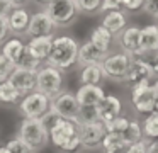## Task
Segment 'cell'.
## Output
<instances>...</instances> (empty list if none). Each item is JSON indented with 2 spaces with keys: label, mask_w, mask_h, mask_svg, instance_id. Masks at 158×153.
<instances>
[{
  "label": "cell",
  "mask_w": 158,
  "mask_h": 153,
  "mask_svg": "<svg viewBox=\"0 0 158 153\" xmlns=\"http://www.w3.org/2000/svg\"><path fill=\"white\" fill-rule=\"evenodd\" d=\"M155 26H156V29H158V17L155 19Z\"/></svg>",
  "instance_id": "cell-46"
},
{
  "label": "cell",
  "mask_w": 158,
  "mask_h": 153,
  "mask_svg": "<svg viewBox=\"0 0 158 153\" xmlns=\"http://www.w3.org/2000/svg\"><path fill=\"white\" fill-rule=\"evenodd\" d=\"M112 39H114V36L102 26H95L92 29V32H90V41L106 54H109V51H110Z\"/></svg>",
  "instance_id": "cell-23"
},
{
  "label": "cell",
  "mask_w": 158,
  "mask_h": 153,
  "mask_svg": "<svg viewBox=\"0 0 158 153\" xmlns=\"http://www.w3.org/2000/svg\"><path fill=\"white\" fill-rule=\"evenodd\" d=\"M49 109H51V99L38 90L22 95V99L19 100V112L24 119H43L49 112Z\"/></svg>",
  "instance_id": "cell-4"
},
{
  "label": "cell",
  "mask_w": 158,
  "mask_h": 153,
  "mask_svg": "<svg viewBox=\"0 0 158 153\" xmlns=\"http://www.w3.org/2000/svg\"><path fill=\"white\" fill-rule=\"evenodd\" d=\"M49 111H53L61 119H68V121H73L77 124L80 122L82 107L77 102L75 94H72V92H61L55 99H51V109Z\"/></svg>",
  "instance_id": "cell-8"
},
{
  "label": "cell",
  "mask_w": 158,
  "mask_h": 153,
  "mask_svg": "<svg viewBox=\"0 0 158 153\" xmlns=\"http://www.w3.org/2000/svg\"><path fill=\"white\" fill-rule=\"evenodd\" d=\"M94 112H95L97 121H100L102 124H107L112 119H116L117 116L123 114V102L116 95L106 94V97L94 107Z\"/></svg>",
  "instance_id": "cell-13"
},
{
  "label": "cell",
  "mask_w": 158,
  "mask_h": 153,
  "mask_svg": "<svg viewBox=\"0 0 158 153\" xmlns=\"http://www.w3.org/2000/svg\"><path fill=\"white\" fill-rule=\"evenodd\" d=\"M41 65H43L41 61L34 60V58H32L31 54H29L27 51L24 49V53H22L21 60L17 61V65H15V66H17V68H24V70H32V71H38Z\"/></svg>",
  "instance_id": "cell-30"
},
{
  "label": "cell",
  "mask_w": 158,
  "mask_h": 153,
  "mask_svg": "<svg viewBox=\"0 0 158 153\" xmlns=\"http://www.w3.org/2000/svg\"><path fill=\"white\" fill-rule=\"evenodd\" d=\"M80 148H82V143H80L78 134H75V136H72V138H70L61 148H60V151L61 153H78Z\"/></svg>",
  "instance_id": "cell-34"
},
{
  "label": "cell",
  "mask_w": 158,
  "mask_h": 153,
  "mask_svg": "<svg viewBox=\"0 0 158 153\" xmlns=\"http://www.w3.org/2000/svg\"><path fill=\"white\" fill-rule=\"evenodd\" d=\"M112 10H123L119 0H102L99 7V12L100 14H107V12H112Z\"/></svg>",
  "instance_id": "cell-36"
},
{
  "label": "cell",
  "mask_w": 158,
  "mask_h": 153,
  "mask_svg": "<svg viewBox=\"0 0 158 153\" xmlns=\"http://www.w3.org/2000/svg\"><path fill=\"white\" fill-rule=\"evenodd\" d=\"M124 153H148V139H141L138 143H133V145L126 146Z\"/></svg>",
  "instance_id": "cell-37"
},
{
  "label": "cell",
  "mask_w": 158,
  "mask_h": 153,
  "mask_svg": "<svg viewBox=\"0 0 158 153\" xmlns=\"http://www.w3.org/2000/svg\"><path fill=\"white\" fill-rule=\"evenodd\" d=\"M56 27H66L78 17L80 9L77 0H51L44 7Z\"/></svg>",
  "instance_id": "cell-5"
},
{
  "label": "cell",
  "mask_w": 158,
  "mask_h": 153,
  "mask_svg": "<svg viewBox=\"0 0 158 153\" xmlns=\"http://www.w3.org/2000/svg\"><path fill=\"white\" fill-rule=\"evenodd\" d=\"M55 31H56L55 22L48 15V12L43 9L31 14V19H29L27 29H26L24 34L31 39V37H41V36H55Z\"/></svg>",
  "instance_id": "cell-10"
},
{
  "label": "cell",
  "mask_w": 158,
  "mask_h": 153,
  "mask_svg": "<svg viewBox=\"0 0 158 153\" xmlns=\"http://www.w3.org/2000/svg\"><path fill=\"white\" fill-rule=\"evenodd\" d=\"M107 54L102 53L92 41H85L82 46L78 48V58H77V63L87 66V65H100L104 61Z\"/></svg>",
  "instance_id": "cell-18"
},
{
  "label": "cell",
  "mask_w": 158,
  "mask_h": 153,
  "mask_svg": "<svg viewBox=\"0 0 158 153\" xmlns=\"http://www.w3.org/2000/svg\"><path fill=\"white\" fill-rule=\"evenodd\" d=\"M55 36H41V37H31V39L26 43V51L31 54L34 60L46 63V58L49 54L51 49V43Z\"/></svg>",
  "instance_id": "cell-17"
},
{
  "label": "cell",
  "mask_w": 158,
  "mask_h": 153,
  "mask_svg": "<svg viewBox=\"0 0 158 153\" xmlns=\"http://www.w3.org/2000/svg\"><path fill=\"white\" fill-rule=\"evenodd\" d=\"M4 146L9 150V153H32L31 150L27 148V145H26L24 141H21L17 136H15V138H12V139H9Z\"/></svg>",
  "instance_id": "cell-31"
},
{
  "label": "cell",
  "mask_w": 158,
  "mask_h": 153,
  "mask_svg": "<svg viewBox=\"0 0 158 153\" xmlns=\"http://www.w3.org/2000/svg\"><path fill=\"white\" fill-rule=\"evenodd\" d=\"M17 138L27 145L32 153L44 150L49 143V131L41 119H22Z\"/></svg>",
  "instance_id": "cell-2"
},
{
  "label": "cell",
  "mask_w": 158,
  "mask_h": 153,
  "mask_svg": "<svg viewBox=\"0 0 158 153\" xmlns=\"http://www.w3.org/2000/svg\"><path fill=\"white\" fill-rule=\"evenodd\" d=\"M121 2V7L129 12H136V10H143V5H144V0H119Z\"/></svg>",
  "instance_id": "cell-38"
},
{
  "label": "cell",
  "mask_w": 158,
  "mask_h": 153,
  "mask_svg": "<svg viewBox=\"0 0 158 153\" xmlns=\"http://www.w3.org/2000/svg\"><path fill=\"white\" fill-rule=\"evenodd\" d=\"M153 85H155V88H156V90H158V78H156V82H155Z\"/></svg>",
  "instance_id": "cell-45"
},
{
  "label": "cell",
  "mask_w": 158,
  "mask_h": 153,
  "mask_svg": "<svg viewBox=\"0 0 158 153\" xmlns=\"http://www.w3.org/2000/svg\"><path fill=\"white\" fill-rule=\"evenodd\" d=\"M34 2H36V3H39V5H43V7H46L49 2H51V0H34Z\"/></svg>",
  "instance_id": "cell-43"
},
{
  "label": "cell",
  "mask_w": 158,
  "mask_h": 153,
  "mask_svg": "<svg viewBox=\"0 0 158 153\" xmlns=\"http://www.w3.org/2000/svg\"><path fill=\"white\" fill-rule=\"evenodd\" d=\"M0 83H2V82H0Z\"/></svg>",
  "instance_id": "cell-47"
},
{
  "label": "cell",
  "mask_w": 158,
  "mask_h": 153,
  "mask_svg": "<svg viewBox=\"0 0 158 153\" xmlns=\"http://www.w3.org/2000/svg\"><path fill=\"white\" fill-rule=\"evenodd\" d=\"M9 24H7V17H0V43L7 39L9 36Z\"/></svg>",
  "instance_id": "cell-40"
},
{
  "label": "cell",
  "mask_w": 158,
  "mask_h": 153,
  "mask_svg": "<svg viewBox=\"0 0 158 153\" xmlns=\"http://www.w3.org/2000/svg\"><path fill=\"white\" fill-rule=\"evenodd\" d=\"M139 34L141 27L129 26L123 31V34L119 36V46L124 53H127L129 56H141V46H139Z\"/></svg>",
  "instance_id": "cell-15"
},
{
  "label": "cell",
  "mask_w": 158,
  "mask_h": 153,
  "mask_svg": "<svg viewBox=\"0 0 158 153\" xmlns=\"http://www.w3.org/2000/svg\"><path fill=\"white\" fill-rule=\"evenodd\" d=\"M127 124H129V117L124 116V114H121V116H117L116 119H112L110 122H107V124H104V126H106L107 133H112V134H119L121 136L124 131H126Z\"/></svg>",
  "instance_id": "cell-29"
},
{
  "label": "cell",
  "mask_w": 158,
  "mask_h": 153,
  "mask_svg": "<svg viewBox=\"0 0 158 153\" xmlns=\"http://www.w3.org/2000/svg\"><path fill=\"white\" fill-rule=\"evenodd\" d=\"M104 78L100 65H87L82 68L80 73V83L82 85H99L100 80Z\"/></svg>",
  "instance_id": "cell-25"
},
{
  "label": "cell",
  "mask_w": 158,
  "mask_h": 153,
  "mask_svg": "<svg viewBox=\"0 0 158 153\" xmlns=\"http://www.w3.org/2000/svg\"><path fill=\"white\" fill-rule=\"evenodd\" d=\"M131 104L139 114L155 112V87L153 83H141L131 88Z\"/></svg>",
  "instance_id": "cell-9"
},
{
  "label": "cell",
  "mask_w": 158,
  "mask_h": 153,
  "mask_svg": "<svg viewBox=\"0 0 158 153\" xmlns=\"http://www.w3.org/2000/svg\"><path fill=\"white\" fill-rule=\"evenodd\" d=\"M24 49H26V43L21 39V37L14 36V37H9V39H5V43L2 44V49H0V53L4 54V56L7 58L9 61H12L14 65H17V61L21 60Z\"/></svg>",
  "instance_id": "cell-22"
},
{
  "label": "cell",
  "mask_w": 158,
  "mask_h": 153,
  "mask_svg": "<svg viewBox=\"0 0 158 153\" xmlns=\"http://www.w3.org/2000/svg\"><path fill=\"white\" fill-rule=\"evenodd\" d=\"M106 134H107L106 126L97 119L78 122L80 143H82V148L89 150V151H97V150L102 148V141L106 138Z\"/></svg>",
  "instance_id": "cell-6"
},
{
  "label": "cell",
  "mask_w": 158,
  "mask_h": 153,
  "mask_svg": "<svg viewBox=\"0 0 158 153\" xmlns=\"http://www.w3.org/2000/svg\"><path fill=\"white\" fill-rule=\"evenodd\" d=\"M123 141L126 143V146L133 145V143H138L143 139V129H141V122L138 119H129V124H127L126 131L121 134Z\"/></svg>",
  "instance_id": "cell-26"
},
{
  "label": "cell",
  "mask_w": 158,
  "mask_h": 153,
  "mask_svg": "<svg viewBox=\"0 0 158 153\" xmlns=\"http://www.w3.org/2000/svg\"><path fill=\"white\" fill-rule=\"evenodd\" d=\"M7 2L10 3V5L14 7V9H17V7H24L27 0H7Z\"/></svg>",
  "instance_id": "cell-42"
},
{
  "label": "cell",
  "mask_w": 158,
  "mask_h": 153,
  "mask_svg": "<svg viewBox=\"0 0 158 153\" xmlns=\"http://www.w3.org/2000/svg\"><path fill=\"white\" fill-rule=\"evenodd\" d=\"M143 10H144V14H148L150 17L156 19L158 17V0H144Z\"/></svg>",
  "instance_id": "cell-39"
},
{
  "label": "cell",
  "mask_w": 158,
  "mask_h": 153,
  "mask_svg": "<svg viewBox=\"0 0 158 153\" xmlns=\"http://www.w3.org/2000/svg\"><path fill=\"white\" fill-rule=\"evenodd\" d=\"M123 153H124V151H123Z\"/></svg>",
  "instance_id": "cell-48"
},
{
  "label": "cell",
  "mask_w": 158,
  "mask_h": 153,
  "mask_svg": "<svg viewBox=\"0 0 158 153\" xmlns=\"http://www.w3.org/2000/svg\"><path fill=\"white\" fill-rule=\"evenodd\" d=\"M14 70H15V65L12 61H9L4 54L0 53V82L9 80V77L12 75Z\"/></svg>",
  "instance_id": "cell-32"
},
{
  "label": "cell",
  "mask_w": 158,
  "mask_h": 153,
  "mask_svg": "<svg viewBox=\"0 0 158 153\" xmlns=\"http://www.w3.org/2000/svg\"><path fill=\"white\" fill-rule=\"evenodd\" d=\"M0 153H9V150L5 146H0Z\"/></svg>",
  "instance_id": "cell-44"
},
{
  "label": "cell",
  "mask_w": 158,
  "mask_h": 153,
  "mask_svg": "<svg viewBox=\"0 0 158 153\" xmlns=\"http://www.w3.org/2000/svg\"><path fill=\"white\" fill-rule=\"evenodd\" d=\"M141 129H143V138L148 141L158 139V112H150L144 116L141 121Z\"/></svg>",
  "instance_id": "cell-24"
},
{
  "label": "cell",
  "mask_w": 158,
  "mask_h": 153,
  "mask_svg": "<svg viewBox=\"0 0 158 153\" xmlns=\"http://www.w3.org/2000/svg\"><path fill=\"white\" fill-rule=\"evenodd\" d=\"M126 24H127L126 12H124V10H112V12L104 14L102 24H100V26L106 27L112 36H116V34H119L121 31L126 29Z\"/></svg>",
  "instance_id": "cell-21"
},
{
  "label": "cell",
  "mask_w": 158,
  "mask_h": 153,
  "mask_svg": "<svg viewBox=\"0 0 158 153\" xmlns=\"http://www.w3.org/2000/svg\"><path fill=\"white\" fill-rule=\"evenodd\" d=\"M36 90L46 97L55 99L63 92V71L49 65H41L36 71Z\"/></svg>",
  "instance_id": "cell-3"
},
{
  "label": "cell",
  "mask_w": 158,
  "mask_h": 153,
  "mask_svg": "<svg viewBox=\"0 0 158 153\" xmlns=\"http://www.w3.org/2000/svg\"><path fill=\"white\" fill-rule=\"evenodd\" d=\"M139 46L143 54L158 53V29L155 24H148V26L141 27Z\"/></svg>",
  "instance_id": "cell-20"
},
{
  "label": "cell",
  "mask_w": 158,
  "mask_h": 153,
  "mask_svg": "<svg viewBox=\"0 0 158 153\" xmlns=\"http://www.w3.org/2000/svg\"><path fill=\"white\" fill-rule=\"evenodd\" d=\"M22 94L9 80L0 83V104H17Z\"/></svg>",
  "instance_id": "cell-27"
},
{
  "label": "cell",
  "mask_w": 158,
  "mask_h": 153,
  "mask_svg": "<svg viewBox=\"0 0 158 153\" xmlns=\"http://www.w3.org/2000/svg\"><path fill=\"white\" fill-rule=\"evenodd\" d=\"M151 71L148 68L146 61L143 60V56H134L131 58V65H129V70H127L126 77H124V82L127 87H138L141 83H150L151 82Z\"/></svg>",
  "instance_id": "cell-11"
},
{
  "label": "cell",
  "mask_w": 158,
  "mask_h": 153,
  "mask_svg": "<svg viewBox=\"0 0 158 153\" xmlns=\"http://www.w3.org/2000/svg\"><path fill=\"white\" fill-rule=\"evenodd\" d=\"M12 9H14V7H12L7 0H0V17H7Z\"/></svg>",
  "instance_id": "cell-41"
},
{
  "label": "cell",
  "mask_w": 158,
  "mask_h": 153,
  "mask_svg": "<svg viewBox=\"0 0 158 153\" xmlns=\"http://www.w3.org/2000/svg\"><path fill=\"white\" fill-rule=\"evenodd\" d=\"M102 0H77L78 3V9L80 14H94V12H99V7Z\"/></svg>",
  "instance_id": "cell-33"
},
{
  "label": "cell",
  "mask_w": 158,
  "mask_h": 153,
  "mask_svg": "<svg viewBox=\"0 0 158 153\" xmlns=\"http://www.w3.org/2000/svg\"><path fill=\"white\" fill-rule=\"evenodd\" d=\"M78 43L72 36H55L51 43V49L46 58V65L55 66L58 70H68L77 63L78 58Z\"/></svg>",
  "instance_id": "cell-1"
},
{
  "label": "cell",
  "mask_w": 158,
  "mask_h": 153,
  "mask_svg": "<svg viewBox=\"0 0 158 153\" xmlns=\"http://www.w3.org/2000/svg\"><path fill=\"white\" fill-rule=\"evenodd\" d=\"M75 134H78V124L73 121H68V119L58 117L55 121V124L49 128V141L58 150Z\"/></svg>",
  "instance_id": "cell-12"
},
{
  "label": "cell",
  "mask_w": 158,
  "mask_h": 153,
  "mask_svg": "<svg viewBox=\"0 0 158 153\" xmlns=\"http://www.w3.org/2000/svg\"><path fill=\"white\" fill-rule=\"evenodd\" d=\"M29 19H31V12L26 7H17L12 9L10 14L7 15V24H9V31L14 34H24L27 29Z\"/></svg>",
  "instance_id": "cell-19"
},
{
  "label": "cell",
  "mask_w": 158,
  "mask_h": 153,
  "mask_svg": "<svg viewBox=\"0 0 158 153\" xmlns=\"http://www.w3.org/2000/svg\"><path fill=\"white\" fill-rule=\"evenodd\" d=\"M102 150L104 153H123L126 150V143L123 141V138L119 134L107 133L102 141Z\"/></svg>",
  "instance_id": "cell-28"
},
{
  "label": "cell",
  "mask_w": 158,
  "mask_h": 153,
  "mask_svg": "<svg viewBox=\"0 0 158 153\" xmlns=\"http://www.w3.org/2000/svg\"><path fill=\"white\" fill-rule=\"evenodd\" d=\"M9 82H10L22 95L31 94V92L36 90V71L15 66V70L12 71V75L9 77Z\"/></svg>",
  "instance_id": "cell-16"
},
{
  "label": "cell",
  "mask_w": 158,
  "mask_h": 153,
  "mask_svg": "<svg viewBox=\"0 0 158 153\" xmlns=\"http://www.w3.org/2000/svg\"><path fill=\"white\" fill-rule=\"evenodd\" d=\"M141 56L146 61L148 68L151 71V77L158 78V53H148V54H141Z\"/></svg>",
  "instance_id": "cell-35"
},
{
  "label": "cell",
  "mask_w": 158,
  "mask_h": 153,
  "mask_svg": "<svg viewBox=\"0 0 158 153\" xmlns=\"http://www.w3.org/2000/svg\"><path fill=\"white\" fill-rule=\"evenodd\" d=\"M75 97L82 109H94L106 97V92L100 85H80L75 92Z\"/></svg>",
  "instance_id": "cell-14"
},
{
  "label": "cell",
  "mask_w": 158,
  "mask_h": 153,
  "mask_svg": "<svg viewBox=\"0 0 158 153\" xmlns=\"http://www.w3.org/2000/svg\"><path fill=\"white\" fill-rule=\"evenodd\" d=\"M131 58L133 56H129V54L124 53V51H117V53L107 54V56L104 58V61L100 63L104 78L112 80V82H121V83H123L124 77H126L127 70H129Z\"/></svg>",
  "instance_id": "cell-7"
}]
</instances>
